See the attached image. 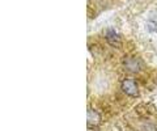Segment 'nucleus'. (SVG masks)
<instances>
[{"instance_id": "f257e3e1", "label": "nucleus", "mask_w": 157, "mask_h": 131, "mask_svg": "<svg viewBox=\"0 0 157 131\" xmlns=\"http://www.w3.org/2000/svg\"><path fill=\"white\" fill-rule=\"evenodd\" d=\"M121 88L128 96H137L139 94V88H137L135 80H132V79H124L121 84Z\"/></svg>"}, {"instance_id": "f03ea898", "label": "nucleus", "mask_w": 157, "mask_h": 131, "mask_svg": "<svg viewBox=\"0 0 157 131\" xmlns=\"http://www.w3.org/2000/svg\"><path fill=\"white\" fill-rule=\"evenodd\" d=\"M123 64L126 67V70L130 72H139L141 70V67H143L141 62L139 59H136V58H126Z\"/></svg>"}, {"instance_id": "7ed1b4c3", "label": "nucleus", "mask_w": 157, "mask_h": 131, "mask_svg": "<svg viewBox=\"0 0 157 131\" xmlns=\"http://www.w3.org/2000/svg\"><path fill=\"white\" fill-rule=\"evenodd\" d=\"M106 40L113 46H119L121 45V38L114 30H109L106 33Z\"/></svg>"}]
</instances>
